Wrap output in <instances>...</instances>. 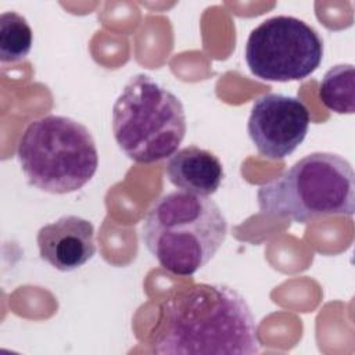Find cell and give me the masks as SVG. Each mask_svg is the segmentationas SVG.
I'll return each mask as SVG.
<instances>
[{
  "label": "cell",
  "instance_id": "277c9868",
  "mask_svg": "<svg viewBox=\"0 0 355 355\" xmlns=\"http://www.w3.org/2000/svg\"><path fill=\"white\" fill-rule=\"evenodd\" d=\"M17 158L28 183L51 194L82 189L98 166L90 130L62 115L32 121L18 141Z\"/></svg>",
  "mask_w": 355,
  "mask_h": 355
},
{
  "label": "cell",
  "instance_id": "30bf717a",
  "mask_svg": "<svg viewBox=\"0 0 355 355\" xmlns=\"http://www.w3.org/2000/svg\"><path fill=\"white\" fill-rule=\"evenodd\" d=\"M319 98L333 112H355V68L340 64L330 68L320 80Z\"/></svg>",
  "mask_w": 355,
  "mask_h": 355
},
{
  "label": "cell",
  "instance_id": "8fae6325",
  "mask_svg": "<svg viewBox=\"0 0 355 355\" xmlns=\"http://www.w3.org/2000/svg\"><path fill=\"white\" fill-rule=\"evenodd\" d=\"M33 44V32L28 21L15 11L0 15V61L18 62L26 58Z\"/></svg>",
  "mask_w": 355,
  "mask_h": 355
},
{
  "label": "cell",
  "instance_id": "3957f363",
  "mask_svg": "<svg viewBox=\"0 0 355 355\" xmlns=\"http://www.w3.org/2000/svg\"><path fill=\"white\" fill-rule=\"evenodd\" d=\"M263 215L297 223L355 212V175L351 164L333 153L305 155L257 191Z\"/></svg>",
  "mask_w": 355,
  "mask_h": 355
},
{
  "label": "cell",
  "instance_id": "6da1fadb",
  "mask_svg": "<svg viewBox=\"0 0 355 355\" xmlns=\"http://www.w3.org/2000/svg\"><path fill=\"white\" fill-rule=\"evenodd\" d=\"M151 347L166 355H252L261 349L245 298L218 283H197L165 300Z\"/></svg>",
  "mask_w": 355,
  "mask_h": 355
},
{
  "label": "cell",
  "instance_id": "7a4b0ae2",
  "mask_svg": "<svg viewBox=\"0 0 355 355\" xmlns=\"http://www.w3.org/2000/svg\"><path fill=\"white\" fill-rule=\"evenodd\" d=\"M227 233L219 205L180 190L157 198L141 223V241L168 272L193 276L218 252Z\"/></svg>",
  "mask_w": 355,
  "mask_h": 355
},
{
  "label": "cell",
  "instance_id": "52a82bcc",
  "mask_svg": "<svg viewBox=\"0 0 355 355\" xmlns=\"http://www.w3.org/2000/svg\"><path fill=\"white\" fill-rule=\"evenodd\" d=\"M309 123V111L300 98L266 93L252 103L247 132L261 155L283 159L304 141Z\"/></svg>",
  "mask_w": 355,
  "mask_h": 355
},
{
  "label": "cell",
  "instance_id": "5b68a950",
  "mask_svg": "<svg viewBox=\"0 0 355 355\" xmlns=\"http://www.w3.org/2000/svg\"><path fill=\"white\" fill-rule=\"evenodd\" d=\"M186 130L179 97L148 75L132 76L114 103V139L135 162L153 164L173 155Z\"/></svg>",
  "mask_w": 355,
  "mask_h": 355
},
{
  "label": "cell",
  "instance_id": "9c48e42d",
  "mask_svg": "<svg viewBox=\"0 0 355 355\" xmlns=\"http://www.w3.org/2000/svg\"><path fill=\"white\" fill-rule=\"evenodd\" d=\"M165 171L169 182L180 191L205 197L218 191L225 176L220 159L197 146L178 150L169 157Z\"/></svg>",
  "mask_w": 355,
  "mask_h": 355
},
{
  "label": "cell",
  "instance_id": "8992f818",
  "mask_svg": "<svg viewBox=\"0 0 355 355\" xmlns=\"http://www.w3.org/2000/svg\"><path fill=\"white\" fill-rule=\"evenodd\" d=\"M244 55L251 73L261 80H302L319 68L323 40L302 19L276 15L251 31Z\"/></svg>",
  "mask_w": 355,
  "mask_h": 355
},
{
  "label": "cell",
  "instance_id": "ba28073f",
  "mask_svg": "<svg viewBox=\"0 0 355 355\" xmlns=\"http://www.w3.org/2000/svg\"><path fill=\"white\" fill-rule=\"evenodd\" d=\"M40 258L61 272L79 269L96 254L94 226L76 215L44 225L36 236Z\"/></svg>",
  "mask_w": 355,
  "mask_h": 355
}]
</instances>
